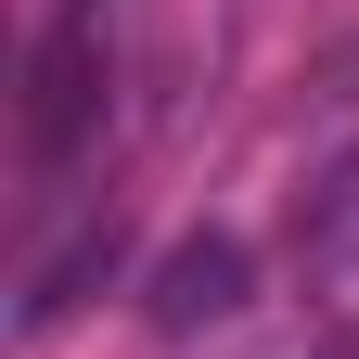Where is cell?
I'll return each instance as SVG.
<instances>
[{
    "label": "cell",
    "instance_id": "obj_1",
    "mask_svg": "<svg viewBox=\"0 0 359 359\" xmlns=\"http://www.w3.org/2000/svg\"><path fill=\"white\" fill-rule=\"evenodd\" d=\"M90 103H103V26H90V0L39 39V77H26V142L39 154H65L77 128H90Z\"/></svg>",
    "mask_w": 359,
    "mask_h": 359
},
{
    "label": "cell",
    "instance_id": "obj_2",
    "mask_svg": "<svg viewBox=\"0 0 359 359\" xmlns=\"http://www.w3.org/2000/svg\"><path fill=\"white\" fill-rule=\"evenodd\" d=\"M231 308H244V244L231 231H193V244L154 257V334H205Z\"/></svg>",
    "mask_w": 359,
    "mask_h": 359
}]
</instances>
